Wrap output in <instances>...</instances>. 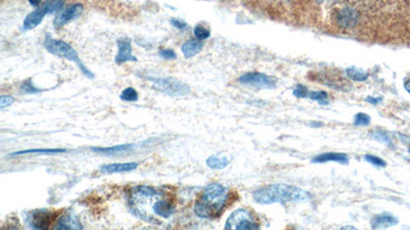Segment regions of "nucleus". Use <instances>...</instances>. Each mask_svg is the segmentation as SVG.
Wrapping results in <instances>:
<instances>
[{
    "label": "nucleus",
    "mask_w": 410,
    "mask_h": 230,
    "mask_svg": "<svg viewBox=\"0 0 410 230\" xmlns=\"http://www.w3.org/2000/svg\"><path fill=\"white\" fill-rule=\"evenodd\" d=\"M129 211L138 218L149 223H161L168 219L175 210L173 196L163 190L138 185L126 195Z\"/></svg>",
    "instance_id": "1"
},
{
    "label": "nucleus",
    "mask_w": 410,
    "mask_h": 230,
    "mask_svg": "<svg viewBox=\"0 0 410 230\" xmlns=\"http://www.w3.org/2000/svg\"><path fill=\"white\" fill-rule=\"evenodd\" d=\"M229 195V190L220 183L207 185L195 203V214L203 219L219 217L228 204Z\"/></svg>",
    "instance_id": "2"
},
{
    "label": "nucleus",
    "mask_w": 410,
    "mask_h": 230,
    "mask_svg": "<svg viewBox=\"0 0 410 230\" xmlns=\"http://www.w3.org/2000/svg\"><path fill=\"white\" fill-rule=\"evenodd\" d=\"M253 200L260 205H271L276 203H287V202H308L311 200V195L299 187L275 183L268 184L258 189L252 194Z\"/></svg>",
    "instance_id": "3"
},
{
    "label": "nucleus",
    "mask_w": 410,
    "mask_h": 230,
    "mask_svg": "<svg viewBox=\"0 0 410 230\" xmlns=\"http://www.w3.org/2000/svg\"><path fill=\"white\" fill-rule=\"evenodd\" d=\"M43 45L49 53L76 64L77 67L79 68V70L82 72V74L84 76H86L87 78H91V79L94 78L93 73L82 62V60L79 57L76 50L67 42H65L63 40L53 39L51 36L46 35L43 40Z\"/></svg>",
    "instance_id": "4"
},
{
    "label": "nucleus",
    "mask_w": 410,
    "mask_h": 230,
    "mask_svg": "<svg viewBox=\"0 0 410 230\" xmlns=\"http://www.w3.org/2000/svg\"><path fill=\"white\" fill-rule=\"evenodd\" d=\"M153 83L155 89L170 95V96H184L190 93V87L171 77H147Z\"/></svg>",
    "instance_id": "5"
},
{
    "label": "nucleus",
    "mask_w": 410,
    "mask_h": 230,
    "mask_svg": "<svg viewBox=\"0 0 410 230\" xmlns=\"http://www.w3.org/2000/svg\"><path fill=\"white\" fill-rule=\"evenodd\" d=\"M225 230H260L256 216L247 209L234 211L227 219Z\"/></svg>",
    "instance_id": "6"
},
{
    "label": "nucleus",
    "mask_w": 410,
    "mask_h": 230,
    "mask_svg": "<svg viewBox=\"0 0 410 230\" xmlns=\"http://www.w3.org/2000/svg\"><path fill=\"white\" fill-rule=\"evenodd\" d=\"M64 5V1H46L35 10L31 11L24 19L23 30L28 31L36 28L43 20L47 13H53L60 10Z\"/></svg>",
    "instance_id": "7"
},
{
    "label": "nucleus",
    "mask_w": 410,
    "mask_h": 230,
    "mask_svg": "<svg viewBox=\"0 0 410 230\" xmlns=\"http://www.w3.org/2000/svg\"><path fill=\"white\" fill-rule=\"evenodd\" d=\"M57 212L48 209H37L27 215V223L33 230H49L56 220Z\"/></svg>",
    "instance_id": "8"
},
{
    "label": "nucleus",
    "mask_w": 410,
    "mask_h": 230,
    "mask_svg": "<svg viewBox=\"0 0 410 230\" xmlns=\"http://www.w3.org/2000/svg\"><path fill=\"white\" fill-rule=\"evenodd\" d=\"M312 79L337 90L348 91L351 88L350 82L343 77L341 72H337L335 70H326L320 73H314Z\"/></svg>",
    "instance_id": "9"
},
{
    "label": "nucleus",
    "mask_w": 410,
    "mask_h": 230,
    "mask_svg": "<svg viewBox=\"0 0 410 230\" xmlns=\"http://www.w3.org/2000/svg\"><path fill=\"white\" fill-rule=\"evenodd\" d=\"M239 82L242 84H248L261 88H274L276 80L273 77L262 73H246L239 78Z\"/></svg>",
    "instance_id": "10"
},
{
    "label": "nucleus",
    "mask_w": 410,
    "mask_h": 230,
    "mask_svg": "<svg viewBox=\"0 0 410 230\" xmlns=\"http://www.w3.org/2000/svg\"><path fill=\"white\" fill-rule=\"evenodd\" d=\"M82 10H83V5L80 3H74L67 6L56 15V17L53 20V26L55 28H61L65 26L69 22L77 18L81 14Z\"/></svg>",
    "instance_id": "11"
},
{
    "label": "nucleus",
    "mask_w": 410,
    "mask_h": 230,
    "mask_svg": "<svg viewBox=\"0 0 410 230\" xmlns=\"http://www.w3.org/2000/svg\"><path fill=\"white\" fill-rule=\"evenodd\" d=\"M118 52L115 56V61L118 65L124 64L126 61H138V58L132 54L131 42L128 38L122 37L117 40Z\"/></svg>",
    "instance_id": "12"
},
{
    "label": "nucleus",
    "mask_w": 410,
    "mask_h": 230,
    "mask_svg": "<svg viewBox=\"0 0 410 230\" xmlns=\"http://www.w3.org/2000/svg\"><path fill=\"white\" fill-rule=\"evenodd\" d=\"M51 230H82V226L77 217L72 214H64L55 221Z\"/></svg>",
    "instance_id": "13"
},
{
    "label": "nucleus",
    "mask_w": 410,
    "mask_h": 230,
    "mask_svg": "<svg viewBox=\"0 0 410 230\" xmlns=\"http://www.w3.org/2000/svg\"><path fill=\"white\" fill-rule=\"evenodd\" d=\"M398 223V219L390 213H382L377 215L372 220V228L374 230L386 229L395 226Z\"/></svg>",
    "instance_id": "14"
},
{
    "label": "nucleus",
    "mask_w": 410,
    "mask_h": 230,
    "mask_svg": "<svg viewBox=\"0 0 410 230\" xmlns=\"http://www.w3.org/2000/svg\"><path fill=\"white\" fill-rule=\"evenodd\" d=\"M327 162H336L342 165L349 164V158L346 154L342 153H324L319 156H316L312 163H327Z\"/></svg>",
    "instance_id": "15"
},
{
    "label": "nucleus",
    "mask_w": 410,
    "mask_h": 230,
    "mask_svg": "<svg viewBox=\"0 0 410 230\" xmlns=\"http://www.w3.org/2000/svg\"><path fill=\"white\" fill-rule=\"evenodd\" d=\"M139 166L138 163H117V164H108L101 167V171L104 173H121V172H129L136 169Z\"/></svg>",
    "instance_id": "16"
},
{
    "label": "nucleus",
    "mask_w": 410,
    "mask_h": 230,
    "mask_svg": "<svg viewBox=\"0 0 410 230\" xmlns=\"http://www.w3.org/2000/svg\"><path fill=\"white\" fill-rule=\"evenodd\" d=\"M203 48V42L198 39H191L186 41L182 46V52L186 58H191L198 54Z\"/></svg>",
    "instance_id": "17"
},
{
    "label": "nucleus",
    "mask_w": 410,
    "mask_h": 230,
    "mask_svg": "<svg viewBox=\"0 0 410 230\" xmlns=\"http://www.w3.org/2000/svg\"><path fill=\"white\" fill-rule=\"evenodd\" d=\"M134 148V144H120L111 148H93L92 152L103 155H117L121 153H125L131 151Z\"/></svg>",
    "instance_id": "18"
},
{
    "label": "nucleus",
    "mask_w": 410,
    "mask_h": 230,
    "mask_svg": "<svg viewBox=\"0 0 410 230\" xmlns=\"http://www.w3.org/2000/svg\"><path fill=\"white\" fill-rule=\"evenodd\" d=\"M206 164L211 169L222 170V169L226 168L229 165V159L227 157H225V156L214 155V156H210L206 160Z\"/></svg>",
    "instance_id": "19"
},
{
    "label": "nucleus",
    "mask_w": 410,
    "mask_h": 230,
    "mask_svg": "<svg viewBox=\"0 0 410 230\" xmlns=\"http://www.w3.org/2000/svg\"><path fill=\"white\" fill-rule=\"evenodd\" d=\"M346 73L350 79H352L353 81H357V82L366 81L369 77V74L367 72H365L362 69H359L357 67H349L346 70Z\"/></svg>",
    "instance_id": "20"
},
{
    "label": "nucleus",
    "mask_w": 410,
    "mask_h": 230,
    "mask_svg": "<svg viewBox=\"0 0 410 230\" xmlns=\"http://www.w3.org/2000/svg\"><path fill=\"white\" fill-rule=\"evenodd\" d=\"M66 150H61V149H36V150H27V151H21L11 154V156H19V155H29V154H41V155H52V154H58V153H65Z\"/></svg>",
    "instance_id": "21"
},
{
    "label": "nucleus",
    "mask_w": 410,
    "mask_h": 230,
    "mask_svg": "<svg viewBox=\"0 0 410 230\" xmlns=\"http://www.w3.org/2000/svg\"><path fill=\"white\" fill-rule=\"evenodd\" d=\"M120 99L124 101H136L139 99V94L134 88L127 87L120 93Z\"/></svg>",
    "instance_id": "22"
},
{
    "label": "nucleus",
    "mask_w": 410,
    "mask_h": 230,
    "mask_svg": "<svg viewBox=\"0 0 410 230\" xmlns=\"http://www.w3.org/2000/svg\"><path fill=\"white\" fill-rule=\"evenodd\" d=\"M312 100L318 101L322 106L328 104V94L325 91H313L308 95Z\"/></svg>",
    "instance_id": "23"
},
{
    "label": "nucleus",
    "mask_w": 410,
    "mask_h": 230,
    "mask_svg": "<svg viewBox=\"0 0 410 230\" xmlns=\"http://www.w3.org/2000/svg\"><path fill=\"white\" fill-rule=\"evenodd\" d=\"M194 34H195L196 39L201 41V40L207 39L210 36V31L201 25H196L194 28Z\"/></svg>",
    "instance_id": "24"
},
{
    "label": "nucleus",
    "mask_w": 410,
    "mask_h": 230,
    "mask_svg": "<svg viewBox=\"0 0 410 230\" xmlns=\"http://www.w3.org/2000/svg\"><path fill=\"white\" fill-rule=\"evenodd\" d=\"M372 137H373L374 139L378 140V141H381V142H384V143H386V144L392 145V140H391V138L389 137V135H388L385 131H381V130H379V131H373Z\"/></svg>",
    "instance_id": "25"
},
{
    "label": "nucleus",
    "mask_w": 410,
    "mask_h": 230,
    "mask_svg": "<svg viewBox=\"0 0 410 230\" xmlns=\"http://www.w3.org/2000/svg\"><path fill=\"white\" fill-rule=\"evenodd\" d=\"M372 122V118L364 113H358L355 116V121H354V125L356 126H367L369 125Z\"/></svg>",
    "instance_id": "26"
},
{
    "label": "nucleus",
    "mask_w": 410,
    "mask_h": 230,
    "mask_svg": "<svg viewBox=\"0 0 410 230\" xmlns=\"http://www.w3.org/2000/svg\"><path fill=\"white\" fill-rule=\"evenodd\" d=\"M21 91L24 92V93H38V92H40V89H37L33 85L31 79H28V80H26V81H24L22 83Z\"/></svg>",
    "instance_id": "27"
},
{
    "label": "nucleus",
    "mask_w": 410,
    "mask_h": 230,
    "mask_svg": "<svg viewBox=\"0 0 410 230\" xmlns=\"http://www.w3.org/2000/svg\"><path fill=\"white\" fill-rule=\"evenodd\" d=\"M364 159L366 162H368L369 164L377 166V167H386V165H387L383 159H381L380 157L374 156V155H366L364 157Z\"/></svg>",
    "instance_id": "28"
},
{
    "label": "nucleus",
    "mask_w": 410,
    "mask_h": 230,
    "mask_svg": "<svg viewBox=\"0 0 410 230\" xmlns=\"http://www.w3.org/2000/svg\"><path fill=\"white\" fill-rule=\"evenodd\" d=\"M294 95H295L296 97H298V98L307 97V96L309 95V94H308L307 87L304 86V85H302V84H299L298 87L294 90Z\"/></svg>",
    "instance_id": "29"
},
{
    "label": "nucleus",
    "mask_w": 410,
    "mask_h": 230,
    "mask_svg": "<svg viewBox=\"0 0 410 230\" xmlns=\"http://www.w3.org/2000/svg\"><path fill=\"white\" fill-rule=\"evenodd\" d=\"M14 102V98L9 95H1L0 97V108L5 109L10 107Z\"/></svg>",
    "instance_id": "30"
},
{
    "label": "nucleus",
    "mask_w": 410,
    "mask_h": 230,
    "mask_svg": "<svg viewBox=\"0 0 410 230\" xmlns=\"http://www.w3.org/2000/svg\"><path fill=\"white\" fill-rule=\"evenodd\" d=\"M159 55L165 59H174L177 58V53L172 49H161L159 51Z\"/></svg>",
    "instance_id": "31"
},
{
    "label": "nucleus",
    "mask_w": 410,
    "mask_h": 230,
    "mask_svg": "<svg viewBox=\"0 0 410 230\" xmlns=\"http://www.w3.org/2000/svg\"><path fill=\"white\" fill-rule=\"evenodd\" d=\"M170 24H171L173 27L178 28V29H185V28L187 27L186 22H184L183 19H180V18H175V17L170 19Z\"/></svg>",
    "instance_id": "32"
},
{
    "label": "nucleus",
    "mask_w": 410,
    "mask_h": 230,
    "mask_svg": "<svg viewBox=\"0 0 410 230\" xmlns=\"http://www.w3.org/2000/svg\"><path fill=\"white\" fill-rule=\"evenodd\" d=\"M366 100H367L368 102L373 103V104H377V103H379V102L381 101V98H375V97L368 96V97H366Z\"/></svg>",
    "instance_id": "33"
},
{
    "label": "nucleus",
    "mask_w": 410,
    "mask_h": 230,
    "mask_svg": "<svg viewBox=\"0 0 410 230\" xmlns=\"http://www.w3.org/2000/svg\"><path fill=\"white\" fill-rule=\"evenodd\" d=\"M404 87H405V89H406V90H407V91H408V92L410 93V80H408V81H406V82H405V84H404Z\"/></svg>",
    "instance_id": "34"
},
{
    "label": "nucleus",
    "mask_w": 410,
    "mask_h": 230,
    "mask_svg": "<svg viewBox=\"0 0 410 230\" xmlns=\"http://www.w3.org/2000/svg\"><path fill=\"white\" fill-rule=\"evenodd\" d=\"M30 4L33 5V6H38V7H39L40 1H30Z\"/></svg>",
    "instance_id": "35"
},
{
    "label": "nucleus",
    "mask_w": 410,
    "mask_h": 230,
    "mask_svg": "<svg viewBox=\"0 0 410 230\" xmlns=\"http://www.w3.org/2000/svg\"><path fill=\"white\" fill-rule=\"evenodd\" d=\"M341 230H358L357 228H355V227H353V226H344L343 228H341Z\"/></svg>",
    "instance_id": "36"
},
{
    "label": "nucleus",
    "mask_w": 410,
    "mask_h": 230,
    "mask_svg": "<svg viewBox=\"0 0 410 230\" xmlns=\"http://www.w3.org/2000/svg\"><path fill=\"white\" fill-rule=\"evenodd\" d=\"M409 152H410V151H409Z\"/></svg>",
    "instance_id": "37"
}]
</instances>
